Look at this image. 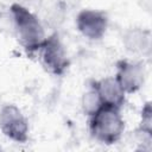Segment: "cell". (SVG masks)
<instances>
[{"instance_id":"5b68a950","label":"cell","mask_w":152,"mask_h":152,"mask_svg":"<svg viewBox=\"0 0 152 152\" xmlns=\"http://www.w3.org/2000/svg\"><path fill=\"white\" fill-rule=\"evenodd\" d=\"M77 31L89 40H100L108 28V15L100 10L86 8L76 15Z\"/></svg>"},{"instance_id":"8fae6325","label":"cell","mask_w":152,"mask_h":152,"mask_svg":"<svg viewBox=\"0 0 152 152\" xmlns=\"http://www.w3.org/2000/svg\"><path fill=\"white\" fill-rule=\"evenodd\" d=\"M0 150H1V147H0Z\"/></svg>"},{"instance_id":"52a82bcc","label":"cell","mask_w":152,"mask_h":152,"mask_svg":"<svg viewBox=\"0 0 152 152\" xmlns=\"http://www.w3.org/2000/svg\"><path fill=\"white\" fill-rule=\"evenodd\" d=\"M91 86L97 91L103 106L114 107L121 109L126 102V93L115 78V76H108L99 81H94Z\"/></svg>"},{"instance_id":"8992f818","label":"cell","mask_w":152,"mask_h":152,"mask_svg":"<svg viewBox=\"0 0 152 152\" xmlns=\"http://www.w3.org/2000/svg\"><path fill=\"white\" fill-rule=\"evenodd\" d=\"M115 78L126 94H134L142 88L146 78V70L141 62L121 59L116 63Z\"/></svg>"},{"instance_id":"30bf717a","label":"cell","mask_w":152,"mask_h":152,"mask_svg":"<svg viewBox=\"0 0 152 152\" xmlns=\"http://www.w3.org/2000/svg\"><path fill=\"white\" fill-rule=\"evenodd\" d=\"M138 132L152 135V107L150 101H147L141 108L140 125L138 127Z\"/></svg>"},{"instance_id":"6da1fadb","label":"cell","mask_w":152,"mask_h":152,"mask_svg":"<svg viewBox=\"0 0 152 152\" xmlns=\"http://www.w3.org/2000/svg\"><path fill=\"white\" fill-rule=\"evenodd\" d=\"M10 12L13 19L19 44L26 55L32 57L38 52L39 48L46 38L45 30L38 17L21 4H12Z\"/></svg>"},{"instance_id":"ba28073f","label":"cell","mask_w":152,"mask_h":152,"mask_svg":"<svg viewBox=\"0 0 152 152\" xmlns=\"http://www.w3.org/2000/svg\"><path fill=\"white\" fill-rule=\"evenodd\" d=\"M122 44L129 53L147 55L151 51V32L141 27H131L125 31Z\"/></svg>"},{"instance_id":"9c48e42d","label":"cell","mask_w":152,"mask_h":152,"mask_svg":"<svg viewBox=\"0 0 152 152\" xmlns=\"http://www.w3.org/2000/svg\"><path fill=\"white\" fill-rule=\"evenodd\" d=\"M81 107L83 113L89 118L93 114H95L101 107H103V103L97 94V91L95 90V88L93 86H89V89L82 95L81 99Z\"/></svg>"},{"instance_id":"277c9868","label":"cell","mask_w":152,"mask_h":152,"mask_svg":"<svg viewBox=\"0 0 152 152\" xmlns=\"http://www.w3.org/2000/svg\"><path fill=\"white\" fill-rule=\"evenodd\" d=\"M0 129L7 139L14 142L25 144L28 140V121L21 109L13 103L5 104L0 109Z\"/></svg>"},{"instance_id":"7a4b0ae2","label":"cell","mask_w":152,"mask_h":152,"mask_svg":"<svg viewBox=\"0 0 152 152\" xmlns=\"http://www.w3.org/2000/svg\"><path fill=\"white\" fill-rule=\"evenodd\" d=\"M124 131L125 120L121 115V109L103 106L95 114L89 116L90 135L101 144H116L122 138Z\"/></svg>"},{"instance_id":"3957f363","label":"cell","mask_w":152,"mask_h":152,"mask_svg":"<svg viewBox=\"0 0 152 152\" xmlns=\"http://www.w3.org/2000/svg\"><path fill=\"white\" fill-rule=\"evenodd\" d=\"M37 53L43 68L53 76L64 75L70 66L66 50L57 33L46 37Z\"/></svg>"}]
</instances>
